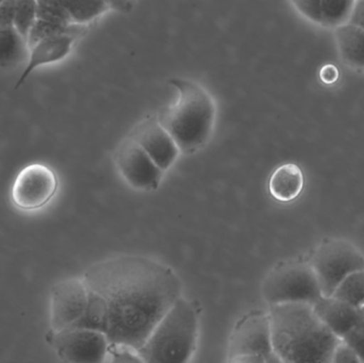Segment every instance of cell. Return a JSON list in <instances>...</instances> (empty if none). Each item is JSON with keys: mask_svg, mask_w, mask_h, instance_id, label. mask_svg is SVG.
Masks as SVG:
<instances>
[{"mask_svg": "<svg viewBox=\"0 0 364 363\" xmlns=\"http://www.w3.org/2000/svg\"><path fill=\"white\" fill-rule=\"evenodd\" d=\"M83 281L106 302V336L110 343L136 350L182 296L176 273L143 256H119L98 262L85 271Z\"/></svg>", "mask_w": 364, "mask_h": 363, "instance_id": "6da1fadb", "label": "cell"}, {"mask_svg": "<svg viewBox=\"0 0 364 363\" xmlns=\"http://www.w3.org/2000/svg\"><path fill=\"white\" fill-rule=\"evenodd\" d=\"M273 350L282 362L331 363L342 339L327 328L309 303L269 306Z\"/></svg>", "mask_w": 364, "mask_h": 363, "instance_id": "7a4b0ae2", "label": "cell"}, {"mask_svg": "<svg viewBox=\"0 0 364 363\" xmlns=\"http://www.w3.org/2000/svg\"><path fill=\"white\" fill-rule=\"evenodd\" d=\"M171 85L176 90V100L158 117L182 153H195L207 144L213 132L215 102L209 92L194 81L172 79Z\"/></svg>", "mask_w": 364, "mask_h": 363, "instance_id": "3957f363", "label": "cell"}, {"mask_svg": "<svg viewBox=\"0 0 364 363\" xmlns=\"http://www.w3.org/2000/svg\"><path fill=\"white\" fill-rule=\"evenodd\" d=\"M198 332V308L181 296L160 320L139 353L143 362H190L196 351Z\"/></svg>", "mask_w": 364, "mask_h": 363, "instance_id": "277c9868", "label": "cell"}, {"mask_svg": "<svg viewBox=\"0 0 364 363\" xmlns=\"http://www.w3.org/2000/svg\"><path fill=\"white\" fill-rule=\"evenodd\" d=\"M265 302L273 305L309 303L322 298L320 283L310 264L287 262L269 272L262 286Z\"/></svg>", "mask_w": 364, "mask_h": 363, "instance_id": "5b68a950", "label": "cell"}, {"mask_svg": "<svg viewBox=\"0 0 364 363\" xmlns=\"http://www.w3.org/2000/svg\"><path fill=\"white\" fill-rule=\"evenodd\" d=\"M228 362H282L273 350L269 313H248L237 322L229 339Z\"/></svg>", "mask_w": 364, "mask_h": 363, "instance_id": "8992f818", "label": "cell"}, {"mask_svg": "<svg viewBox=\"0 0 364 363\" xmlns=\"http://www.w3.org/2000/svg\"><path fill=\"white\" fill-rule=\"evenodd\" d=\"M310 266L316 273L323 296H333L348 275L364 269V256L348 241L331 240L314 251Z\"/></svg>", "mask_w": 364, "mask_h": 363, "instance_id": "52a82bcc", "label": "cell"}, {"mask_svg": "<svg viewBox=\"0 0 364 363\" xmlns=\"http://www.w3.org/2000/svg\"><path fill=\"white\" fill-rule=\"evenodd\" d=\"M53 345L63 362L100 363L106 362L110 341L104 332L70 327L55 332Z\"/></svg>", "mask_w": 364, "mask_h": 363, "instance_id": "ba28073f", "label": "cell"}, {"mask_svg": "<svg viewBox=\"0 0 364 363\" xmlns=\"http://www.w3.org/2000/svg\"><path fill=\"white\" fill-rule=\"evenodd\" d=\"M114 160L119 174L130 187L141 191H154L159 188L164 170L132 136L122 141Z\"/></svg>", "mask_w": 364, "mask_h": 363, "instance_id": "9c48e42d", "label": "cell"}, {"mask_svg": "<svg viewBox=\"0 0 364 363\" xmlns=\"http://www.w3.org/2000/svg\"><path fill=\"white\" fill-rule=\"evenodd\" d=\"M57 189V176L53 170L44 164L33 163L18 173L11 196L19 209L36 210L46 205Z\"/></svg>", "mask_w": 364, "mask_h": 363, "instance_id": "30bf717a", "label": "cell"}, {"mask_svg": "<svg viewBox=\"0 0 364 363\" xmlns=\"http://www.w3.org/2000/svg\"><path fill=\"white\" fill-rule=\"evenodd\" d=\"M89 300L83 279L60 281L51 290L50 325L55 332L70 327L82 315Z\"/></svg>", "mask_w": 364, "mask_h": 363, "instance_id": "8fae6325", "label": "cell"}, {"mask_svg": "<svg viewBox=\"0 0 364 363\" xmlns=\"http://www.w3.org/2000/svg\"><path fill=\"white\" fill-rule=\"evenodd\" d=\"M130 136L146 151L162 170H168L178 158L181 149L158 117H147L134 127Z\"/></svg>", "mask_w": 364, "mask_h": 363, "instance_id": "7c38bea8", "label": "cell"}, {"mask_svg": "<svg viewBox=\"0 0 364 363\" xmlns=\"http://www.w3.org/2000/svg\"><path fill=\"white\" fill-rule=\"evenodd\" d=\"M312 306L321 321L338 338L343 339L353 330L364 328V315L361 307L333 296H322Z\"/></svg>", "mask_w": 364, "mask_h": 363, "instance_id": "4fadbf2b", "label": "cell"}, {"mask_svg": "<svg viewBox=\"0 0 364 363\" xmlns=\"http://www.w3.org/2000/svg\"><path fill=\"white\" fill-rule=\"evenodd\" d=\"M80 36L81 34L78 33L60 34V36L45 38L32 45L29 49V55H28L25 67L18 80L15 83V90L19 89L26 82L28 77L38 68L50 65L65 59L72 51L77 38Z\"/></svg>", "mask_w": 364, "mask_h": 363, "instance_id": "5bb4252c", "label": "cell"}, {"mask_svg": "<svg viewBox=\"0 0 364 363\" xmlns=\"http://www.w3.org/2000/svg\"><path fill=\"white\" fill-rule=\"evenodd\" d=\"M303 170L294 163L278 166L269 181L271 195L278 202H289L301 195L304 189Z\"/></svg>", "mask_w": 364, "mask_h": 363, "instance_id": "9a60e30c", "label": "cell"}, {"mask_svg": "<svg viewBox=\"0 0 364 363\" xmlns=\"http://www.w3.org/2000/svg\"><path fill=\"white\" fill-rule=\"evenodd\" d=\"M29 49L27 40L14 27H0V74L25 63Z\"/></svg>", "mask_w": 364, "mask_h": 363, "instance_id": "2e32d148", "label": "cell"}, {"mask_svg": "<svg viewBox=\"0 0 364 363\" xmlns=\"http://www.w3.org/2000/svg\"><path fill=\"white\" fill-rule=\"evenodd\" d=\"M335 36L342 60L353 67H364V30L346 23L336 27Z\"/></svg>", "mask_w": 364, "mask_h": 363, "instance_id": "e0dca14e", "label": "cell"}, {"mask_svg": "<svg viewBox=\"0 0 364 363\" xmlns=\"http://www.w3.org/2000/svg\"><path fill=\"white\" fill-rule=\"evenodd\" d=\"M107 322H108V315H107L106 302L102 296L89 290L87 307L81 317L70 327L97 330L106 334Z\"/></svg>", "mask_w": 364, "mask_h": 363, "instance_id": "ac0fdd59", "label": "cell"}, {"mask_svg": "<svg viewBox=\"0 0 364 363\" xmlns=\"http://www.w3.org/2000/svg\"><path fill=\"white\" fill-rule=\"evenodd\" d=\"M61 2L72 23L77 25H87L110 10L106 0H61Z\"/></svg>", "mask_w": 364, "mask_h": 363, "instance_id": "d6986e66", "label": "cell"}, {"mask_svg": "<svg viewBox=\"0 0 364 363\" xmlns=\"http://www.w3.org/2000/svg\"><path fill=\"white\" fill-rule=\"evenodd\" d=\"M85 26L77 25V23H60V21H49V19L38 17L29 36H28V45L30 47L40 40H45L51 36H60L64 33L83 34L85 31Z\"/></svg>", "mask_w": 364, "mask_h": 363, "instance_id": "ffe728a7", "label": "cell"}, {"mask_svg": "<svg viewBox=\"0 0 364 363\" xmlns=\"http://www.w3.org/2000/svg\"><path fill=\"white\" fill-rule=\"evenodd\" d=\"M355 0H322L321 23L327 27H338L348 23Z\"/></svg>", "mask_w": 364, "mask_h": 363, "instance_id": "44dd1931", "label": "cell"}, {"mask_svg": "<svg viewBox=\"0 0 364 363\" xmlns=\"http://www.w3.org/2000/svg\"><path fill=\"white\" fill-rule=\"evenodd\" d=\"M333 298L361 307L364 304V269L348 275L333 294Z\"/></svg>", "mask_w": 364, "mask_h": 363, "instance_id": "7402d4cb", "label": "cell"}, {"mask_svg": "<svg viewBox=\"0 0 364 363\" xmlns=\"http://www.w3.org/2000/svg\"><path fill=\"white\" fill-rule=\"evenodd\" d=\"M36 19H38V0H17L13 27L26 40H28V36Z\"/></svg>", "mask_w": 364, "mask_h": 363, "instance_id": "603a6c76", "label": "cell"}, {"mask_svg": "<svg viewBox=\"0 0 364 363\" xmlns=\"http://www.w3.org/2000/svg\"><path fill=\"white\" fill-rule=\"evenodd\" d=\"M106 362H143L139 350L126 345L110 343Z\"/></svg>", "mask_w": 364, "mask_h": 363, "instance_id": "cb8c5ba5", "label": "cell"}, {"mask_svg": "<svg viewBox=\"0 0 364 363\" xmlns=\"http://www.w3.org/2000/svg\"><path fill=\"white\" fill-rule=\"evenodd\" d=\"M295 8L308 18L321 23V2L322 0H292Z\"/></svg>", "mask_w": 364, "mask_h": 363, "instance_id": "d4e9b609", "label": "cell"}, {"mask_svg": "<svg viewBox=\"0 0 364 363\" xmlns=\"http://www.w3.org/2000/svg\"><path fill=\"white\" fill-rule=\"evenodd\" d=\"M331 363H361L355 350L344 340L340 341L339 345L333 351Z\"/></svg>", "mask_w": 364, "mask_h": 363, "instance_id": "484cf974", "label": "cell"}, {"mask_svg": "<svg viewBox=\"0 0 364 363\" xmlns=\"http://www.w3.org/2000/svg\"><path fill=\"white\" fill-rule=\"evenodd\" d=\"M17 0L0 1V27H13Z\"/></svg>", "mask_w": 364, "mask_h": 363, "instance_id": "4316f807", "label": "cell"}, {"mask_svg": "<svg viewBox=\"0 0 364 363\" xmlns=\"http://www.w3.org/2000/svg\"><path fill=\"white\" fill-rule=\"evenodd\" d=\"M342 340L348 342L358 355L360 362H364V328L363 330H355L346 335Z\"/></svg>", "mask_w": 364, "mask_h": 363, "instance_id": "83f0119b", "label": "cell"}, {"mask_svg": "<svg viewBox=\"0 0 364 363\" xmlns=\"http://www.w3.org/2000/svg\"><path fill=\"white\" fill-rule=\"evenodd\" d=\"M348 23L364 30V0H355Z\"/></svg>", "mask_w": 364, "mask_h": 363, "instance_id": "f1b7e54d", "label": "cell"}, {"mask_svg": "<svg viewBox=\"0 0 364 363\" xmlns=\"http://www.w3.org/2000/svg\"><path fill=\"white\" fill-rule=\"evenodd\" d=\"M132 0H106L110 9H117L122 12H129L134 8Z\"/></svg>", "mask_w": 364, "mask_h": 363, "instance_id": "f546056e", "label": "cell"}, {"mask_svg": "<svg viewBox=\"0 0 364 363\" xmlns=\"http://www.w3.org/2000/svg\"><path fill=\"white\" fill-rule=\"evenodd\" d=\"M361 308H363V315H364V304L363 305V306H361Z\"/></svg>", "mask_w": 364, "mask_h": 363, "instance_id": "4dcf8cb0", "label": "cell"}]
</instances>
